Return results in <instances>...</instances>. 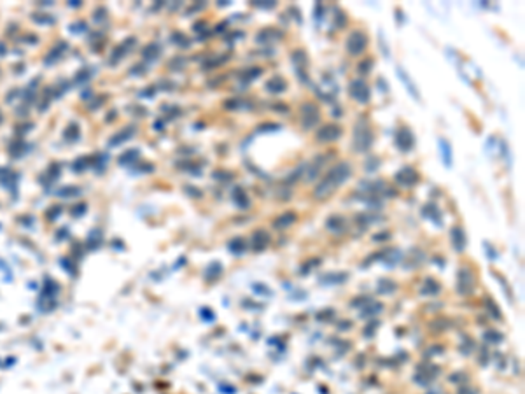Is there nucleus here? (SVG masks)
Masks as SVG:
<instances>
[{"mask_svg": "<svg viewBox=\"0 0 525 394\" xmlns=\"http://www.w3.org/2000/svg\"><path fill=\"white\" fill-rule=\"evenodd\" d=\"M350 174H352V167L347 162H340L338 165L329 169V172L324 176V179L315 186L314 197L319 198V200H324L326 197H329L333 191L338 190V188L349 179Z\"/></svg>", "mask_w": 525, "mask_h": 394, "instance_id": "nucleus-1", "label": "nucleus"}, {"mask_svg": "<svg viewBox=\"0 0 525 394\" xmlns=\"http://www.w3.org/2000/svg\"><path fill=\"white\" fill-rule=\"evenodd\" d=\"M373 140H375L373 128L369 126L368 121H364V119L361 118L354 126V142H352V147H354V151H357V153H366L368 149H371Z\"/></svg>", "mask_w": 525, "mask_h": 394, "instance_id": "nucleus-2", "label": "nucleus"}, {"mask_svg": "<svg viewBox=\"0 0 525 394\" xmlns=\"http://www.w3.org/2000/svg\"><path fill=\"white\" fill-rule=\"evenodd\" d=\"M300 114H301V126H303V130L315 128V126L319 125V121H321V111H319V107L314 102H307V104L301 105Z\"/></svg>", "mask_w": 525, "mask_h": 394, "instance_id": "nucleus-3", "label": "nucleus"}, {"mask_svg": "<svg viewBox=\"0 0 525 394\" xmlns=\"http://www.w3.org/2000/svg\"><path fill=\"white\" fill-rule=\"evenodd\" d=\"M349 95L354 98L357 104H368L369 98H371V91L369 86L362 81V79H354L350 81L349 84Z\"/></svg>", "mask_w": 525, "mask_h": 394, "instance_id": "nucleus-4", "label": "nucleus"}, {"mask_svg": "<svg viewBox=\"0 0 525 394\" xmlns=\"http://www.w3.org/2000/svg\"><path fill=\"white\" fill-rule=\"evenodd\" d=\"M366 46H368V35L364 32H361V30H354L347 37V51L350 54H354V56L361 54L366 49Z\"/></svg>", "mask_w": 525, "mask_h": 394, "instance_id": "nucleus-5", "label": "nucleus"}, {"mask_svg": "<svg viewBox=\"0 0 525 394\" xmlns=\"http://www.w3.org/2000/svg\"><path fill=\"white\" fill-rule=\"evenodd\" d=\"M342 135H343L342 126L329 123V125H324V126H321V128H319L315 139H317V142H321V144H329V142H335V140H338Z\"/></svg>", "mask_w": 525, "mask_h": 394, "instance_id": "nucleus-6", "label": "nucleus"}, {"mask_svg": "<svg viewBox=\"0 0 525 394\" xmlns=\"http://www.w3.org/2000/svg\"><path fill=\"white\" fill-rule=\"evenodd\" d=\"M394 144H396V147L399 151L408 153V151H411L415 147V135L411 133V130L408 128V126H403V128L397 130L396 135H394Z\"/></svg>", "mask_w": 525, "mask_h": 394, "instance_id": "nucleus-7", "label": "nucleus"}, {"mask_svg": "<svg viewBox=\"0 0 525 394\" xmlns=\"http://www.w3.org/2000/svg\"><path fill=\"white\" fill-rule=\"evenodd\" d=\"M457 291L461 294H464V296H468V294H471L473 291H475V275H473V272L469 268H462L461 272H459V286H457Z\"/></svg>", "mask_w": 525, "mask_h": 394, "instance_id": "nucleus-8", "label": "nucleus"}, {"mask_svg": "<svg viewBox=\"0 0 525 394\" xmlns=\"http://www.w3.org/2000/svg\"><path fill=\"white\" fill-rule=\"evenodd\" d=\"M394 179H396V183L399 184V186L410 188V186H415V184L418 183V174L415 172L413 167H403V169L396 174Z\"/></svg>", "mask_w": 525, "mask_h": 394, "instance_id": "nucleus-9", "label": "nucleus"}, {"mask_svg": "<svg viewBox=\"0 0 525 394\" xmlns=\"http://www.w3.org/2000/svg\"><path fill=\"white\" fill-rule=\"evenodd\" d=\"M270 244V235L265 231V229H256V231L252 233V249L254 251H263V249H266Z\"/></svg>", "mask_w": 525, "mask_h": 394, "instance_id": "nucleus-10", "label": "nucleus"}, {"mask_svg": "<svg viewBox=\"0 0 525 394\" xmlns=\"http://www.w3.org/2000/svg\"><path fill=\"white\" fill-rule=\"evenodd\" d=\"M450 238H452V245L457 252H462L466 249V235L462 231L461 226H454L450 229Z\"/></svg>", "mask_w": 525, "mask_h": 394, "instance_id": "nucleus-11", "label": "nucleus"}, {"mask_svg": "<svg viewBox=\"0 0 525 394\" xmlns=\"http://www.w3.org/2000/svg\"><path fill=\"white\" fill-rule=\"evenodd\" d=\"M296 222V214L293 210H287L284 214H280L279 217L273 221V228L275 229H287Z\"/></svg>", "mask_w": 525, "mask_h": 394, "instance_id": "nucleus-12", "label": "nucleus"}, {"mask_svg": "<svg viewBox=\"0 0 525 394\" xmlns=\"http://www.w3.org/2000/svg\"><path fill=\"white\" fill-rule=\"evenodd\" d=\"M293 63L296 65V70H298L300 79H303L305 68H307V65H308V58H307V54H305L303 49L294 51V53H293Z\"/></svg>", "mask_w": 525, "mask_h": 394, "instance_id": "nucleus-13", "label": "nucleus"}, {"mask_svg": "<svg viewBox=\"0 0 525 394\" xmlns=\"http://www.w3.org/2000/svg\"><path fill=\"white\" fill-rule=\"evenodd\" d=\"M345 226H347V221H345V217H342V215H331V217L326 221V228L333 233L345 231Z\"/></svg>", "mask_w": 525, "mask_h": 394, "instance_id": "nucleus-14", "label": "nucleus"}, {"mask_svg": "<svg viewBox=\"0 0 525 394\" xmlns=\"http://www.w3.org/2000/svg\"><path fill=\"white\" fill-rule=\"evenodd\" d=\"M286 81H284L280 75H273L272 79H268L266 81V90L270 91V93H282V91H286Z\"/></svg>", "mask_w": 525, "mask_h": 394, "instance_id": "nucleus-15", "label": "nucleus"}, {"mask_svg": "<svg viewBox=\"0 0 525 394\" xmlns=\"http://www.w3.org/2000/svg\"><path fill=\"white\" fill-rule=\"evenodd\" d=\"M441 291V286L438 280L434 279H425L424 286H422L420 293L424 294V296H434V294H438Z\"/></svg>", "mask_w": 525, "mask_h": 394, "instance_id": "nucleus-16", "label": "nucleus"}, {"mask_svg": "<svg viewBox=\"0 0 525 394\" xmlns=\"http://www.w3.org/2000/svg\"><path fill=\"white\" fill-rule=\"evenodd\" d=\"M397 75H399V79H401V81H403V83H404V86L408 88V91H410V93L413 95V97L418 100V98H420V97H418V91H417V88H415L413 81H411V79L408 77V74H404V70H403V68H397Z\"/></svg>", "mask_w": 525, "mask_h": 394, "instance_id": "nucleus-17", "label": "nucleus"}, {"mask_svg": "<svg viewBox=\"0 0 525 394\" xmlns=\"http://www.w3.org/2000/svg\"><path fill=\"white\" fill-rule=\"evenodd\" d=\"M440 149H441V154H443V163L445 167H448L450 169L452 167V149H450V144L447 142L445 139H440Z\"/></svg>", "mask_w": 525, "mask_h": 394, "instance_id": "nucleus-18", "label": "nucleus"}, {"mask_svg": "<svg viewBox=\"0 0 525 394\" xmlns=\"http://www.w3.org/2000/svg\"><path fill=\"white\" fill-rule=\"evenodd\" d=\"M245 247H247V245H245V240H243V238H240V236H238V238H233V240L228 244V249L233 252V254H236V256L243 254Z\"/></svg>", "mask_w": 525, "mask_h": 394, "instance_id": "nucleus-19", "label": "nucleus"}, {"mask_svg": "<svg viewBox=\"0 0 525 394\" xmlns=\"http://www.w3.org/2000/svg\"><path fill=\"white\" fill-rule=\"evenodd\" d=\"M233 198H235V203L238 205L240 208H247V207H249L250 201L247 200V195H245V191H243L242 188H236V190L233 191Z\"/></svg>", "mask_w": 525, "mask_h": 394, "instance_id": "nucleus-20", "label": "nucleus"}, {"mask_svg": "<svg viewBox=\"0 0 525 394\" xmlns=\"http://www.w3.org/2000/svg\"><path fill=\"white\" fill-rule=\"evenodd\" d=\"M263 37H265V40H263V42H259V44H266V42H272V39H279V37H280V33L279 32H273V28H268V30H263V32H259V33H257V37H256V40H259V39H263Z\"/></svg>", "mask_w": 525, "mask_h": 394, "instance_id": "nucleus-21", "label": "nucleus"}, {"mask_svg": "<svg viewBox=\"0 0 525 394\" xmlns=\"http://www.w3.org/2000/svg\"><path fill=\"white\" fill-rule=\"evenodd\" d=\"M376 291L382 294L392 293V291H396V284H392V280H380L378 286H376Z\"/></svg>", "mask_w": 525, "mask_h": 394, "instance_id": "nucleus-22", "label": "nucleus"}, {"mask_svg": "<svg viewBox=\"0 0 525 394\" xmlns=\"http://www.w3.org/2000/svg\"><path fill=\"white\" fill-rule=\"evenodd\" d=\"M485 338L487 340H490L492 344H499V342H503V335L497 333V331H489V333H485Z\"/></svg>", "mask_w": 525, "mask_h": 394, "instance_id": "nucleus-23", "label": "nucleus"}, {"mask_svg": "<svg viewBox=\"0 0 525 394\" xmlns=\"http://www.w3.org/2000/svg\"><path fill=\"white\" fill-rule=\"evenodd\" d=\"M371 67H373V60H368V63H361V65H359V72H361V74H368V72L369 70H371Z\"/></svg>", "mask_w": 525, "mask_h": 394, "instance_id": "nucleus-24", "label": "nucleus"}, {"mask_svg": "<svg viewBox=\"0 0 525 394\" xmlns=\"http://www.w3.org/2000/svg\"><path fill=\"white\" fill-rule=\"evenodd\" d=\"M461 393H464V394H475V391H473V389H464V391H461Z\"/></svg>", "mask_w": 525, "mask_h": 394, "instance_id": "nucleus-25", "label": "nucleus"}]
</instances>
